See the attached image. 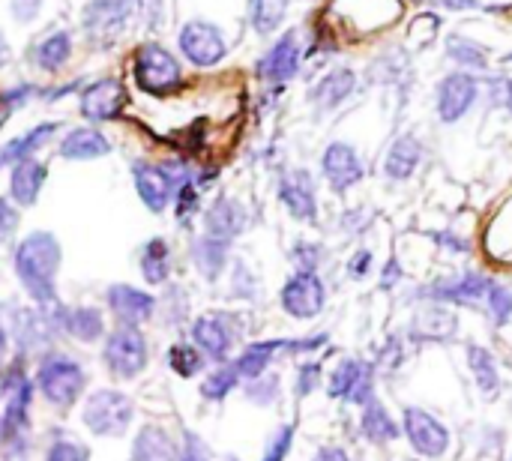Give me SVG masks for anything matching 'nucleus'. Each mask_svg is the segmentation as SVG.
Listing matches in <instances>:
<instances>
[{
  "label": "nucleus",
  "instance_id": "cd10ccee",
  "mask_svg": "<svg viewBox=\"0 0 512 461\" xmlns=\"http://www.w3.org/2000/svg\"><path fill=\"white\" fill-rule=\"evenodd\" d=\"M111 150L108 138L99 129L81 126L72 129L63 141H60V156L63 159H75V162H87V159H99Z\"/></svg>",
  "mask_w": 512,
  "mask_h": 461
},
{
  "label": "nucleus",
  "instance_id": "7ed1b4c3",
  "mask_svg": "<svg viewBox=\"0 0 512 461\" xmlns=\"http://www.w3.org/2000/svg\"><path fill=\"white\" fill-rule=\"evenodd\" d=\"M135 81L150 96H168L183 84V69L168 48L144 42L135 51Z\"/></svg>",
  "mask_w": 512,
  "mask_h": 461
},
{
  "label": "nucleus",
  "instance_id": "c756f323",
  "mask_svg": "<svg viewBox=\"0 0 512 461\" xmlns=\"http://www.w3.org/2000/svg\"><path fill=\"white\" fill-rule=\"evenodd\" d=\"M60 327L78 339V342H96L102 333H105V324H102V312L93 309V306H75V309H63L60 312Z\"/></svg>",
  "mask_w": 512,
  "mask_h": 461
},
{
  "label": "nucleus",
  "instance_id": "7c9ffc66",
  "mask_svg": "<svg viewBox=\"0 0 512 461\" xmlns=\"http://www.w3.org/2000/svg\"><path fill=\"white\" fill-rule=\"evenodd\" d=\"M129 461H177V447L165 429L144 426L132 444V459Z\"/></svg>",
  "mask_w": 512,
  "mask_h": 461
},
{
  "label": "nucleus",
  "instance_id": "f257e3e1",
  "mask_svg": "<svg viewBox=\"0 0 512 461\" xmlns=\"http://www.w3.org/2000/svg\"><path fill=\"white\" fill-rule=\"evenodd\" d=\"M57 267H60V246L54 234L33 231L15 249V273L24 291L39 306H57Z\"/></svg>",
  "mask_w": 512,
  "mask_h": 461
},
{
  "label": "nucleus",
  "instance_id": "5701e85b",
  "mask_svg": "<svg viewBox=\"0 0 512 461\" xmlns=\"http://www.w3.org/2000/svg\"><path fill=\"white\" fill-rule=\"evenodd\" d=\"M132 177H135V189L141 195V201L153 210V213H162L177 189V183L168 177L165 168L159 165H147V162H135L132 168Z\"/></svg>",
  "mask_w": 512,
  "mask_h": 461
},
{
  "label": "nucleus",
  "instance_id": "6e6d98bb",
  "mask_svg": "<svg viewBox=\"0 0 512 461\" xmlns=\"http://www.w3.org/2000/svg\"><path fill=\"white\" fill-rule=\"evenodd\" d=\"M312 461H351V456H348V450H345V447L330 444V447H321V450L312 456Z\"/></svg>",
  "mask_w": 512,
  "mask_h": 461
},
{
  "label": "nucleus",
  "instance_id": "8fccbe9b",
  "mask_svg": "<svg viewBox=\"0 0 512 461\" xmlns=\"http://www.w3.org/2000/svg\"><path fill=\"white\" fill-rule=\"evenodd\" d=\"M369 225H372V213L363 210V207H354V210L342 213V231L345 234H363Z\"/></svg>",
  "mask_w": 512,
  "mask_h": 461
},
{
  "label": "nucleus",
  "instance_id": "4d7b16f0",
  "mask_svg": "<svg viewBox=\"0 0 512 461\" xmlns=\"http://www.w3.org/2000/svg\"><path fill=\"white\" fill-rule=\"evenodd\" d=\"M432 3H438L444 9H453V12H465V9H477L480 6V0H432Z\"/></svg>",
  "mask_w": 512,
  "mask_h": 461
},
{
  "label": "nucleus",
  "instance_id": "de8ad7c7",
  "mask_svg": "<svg viewBox=\"0 0 512 461\" xmlns=\"http://www.w3.org/2000/svg\"><path fill=\"white\" fill-rule=\"evenodd\" d=\"M321 384V363H303L297 369V399H306Z\"/></svg>",
  "mask_w": 512,
  "mask_h": 461
},
{
  "label": "nucleus",
  "instance_id": "39448f33",
  "mask_svg": "<svg viewBox=\"0 0 512 461\" xmlns=\"http://www.w3.org/2000/svg\"><path fill=\"white\" fill-rule=\"evenodd\" d=\"M495 279H489L486 273L468 270L459 276H441L423 288L414 291L417 300L423 303H435V306H474L486 297V291L492 288Z\"/></svg>",
  "mask_w": 512,
  "mask_h": 461
},
{
  "label": "nucleus",
  "instance_id": "58836bf2",
  "mask_svg": "<svg viewBox=\"0 0 512 461\" xmlns=\"http://www.w3.org/2000/svg\"><path fill=\"white\" fill-rule=\"evenodd\" d=\"M486 312H489V321L501 330L512 321V291L501 282H492V288L486 291Z\"/></svg>",
  "mask_w": 512,
  "mask_h": 461
},
{
  "label": "nucleus",
  "instance_id": "bf43d9fd",
  "mask_svg": "<svg viewBox=\"0 0 512 461\" xmlns=\"http://www.w3.org/2000/svg\"><path fill=\"white\" fill-rule=\"evenodd\" d=\"M504 96H507V105H510V111H512V81L504 87Z\"/></svg>",
  "mask_w": 512,
  "mask_h": 461
},
{
  "label": "nucleus",
  "instance_id": "a19ab883",
  "mask_svg": "<svg viewBox=\"0 0 512 461\" xmlns=\"http://www.w3.org/2000/svg\"><path fill=\"white\" fill-rule=\"evenodd\" d=\"M237 384H240V378H237L234 366H225V369H216V372L201 384V393H204V399H210V402H222Z\"/></svg>",
  "mask_w": 512,
  "mask_h": 461
},
{
  "label": "nucleus",
  "instance_id": "c9c22d12",
  "mask_svg": "<svg viewBox=\"0 0 512 461\" xmlns=\"http://www.w3.org/2000/svg\"><path fill=\"white\" fill-rule=\"evenodd\" d=\"M291 0H249V21L255 27V33L270 36L282 27L285 15H288Z\"/></svg>",
  "mask_w": 512,
  "mask_h": 461
},
{
  "label": "nucleus",
  "instance_id": "c03bdc74",
  "mask_svg": "<svg viewBox=\"0 0 512 461\" xmlns=\"http://www.w3.org/2000/svg\"><path fill=\"white\" fill-rule=\"evenodd\" d=\"M429 240L444 252V255H468L471 252V240L462 237L459 231L453 228H444V231H429Z\"/></svg>",
  "mask_w": 512,
  "mask_h": 461
},
{
  "label": "nucleus",
  "instance_id": "e2e57ef3",
  "mask_svg": "<svg viewBox=\"0 0 512 461\" xmlns=\"http://www.w3.org/2000/svg\"><path fill=\"white\" fill-rule=\"evenodd\" d=\"M504 60H507V63H512V51H510V54H507V57H504Z\"/></svg>",
  "mask_w": 512,
  "mask_h": 461
},
{
  "label": "nucleus",
  "instance_id": "a878e982",
  "mask_svg": "<svg viewBox=\"0 0 512 461\" xmlns=\"http://www.w3.org/2000/svg\"><path fill=\"white\" fill-rule=\"evenodd\" d=\"M279 351H291V339L252 342V345H249L237 360H234V372H237V378H240V381H255V378H261V375L270 369V363H273V357H276Z\"/></svg>",
  "mask_w": 512,
  "mask_h": 461
},
{
  "label": "nucleus",
  "instance_id": "9d476101",
  "mask_svg": "<svg viewBox=\"0 0 512 461\" xmlns=\"http://www.w3.org/2000/svg\"><path fill=\"white\" fill-rule=\"evenodd\" d=\"M3 414H0V441H21L30 411V381L21 366H12L3 378Z\"/></svg>",
  "mask_w": 512,
  "mask_h": 461
},
{
  "label": "nucleus",
  "instance_id": "2eb2a0df",
  "mask_svg": "<svg viewBox=\"0 0 512 461\" xmlns=\"http://www.w3.org/2000/svg\"><path fill=\"white\" fill-rule=\"evenodd\" d=\"M279 201L297 222L318 219V189L306 168H291L279 180Z\"/></svg>",
  "mask_w": 512,
  "mask_h": 461
},
{
  "label": "nucleus",
  "instance_id": "aec40b11",
  "mask_svg": "<svg viewBox=\"0 0 512 461\" xmlns=\"http://www.w3.org/2000/svg\"><path fill=\"white\" fill-rule=\"evenodd\" d=\"M357 90V72L348 66L330 69L324 78H318V84L309 90V99L318 111H336L339 105H345Z\"/></svg>",
  "mask_w": 512,
  "mask_h": 461
},
{
  "label": "nucleus",
  "instance_id": "864d4df0",
  "mask_svg": "<svg viewBox=\"0 0 512 461\" xmlns=\"http://www.w3.org/2000/svg\"><path fill=\"white\" fill-rule=\"evenodd\" d=\"M177 461H207V447L198 435H186V444H183V453Z\"/></svg>",
  "mask_w": 512,
  "mask_h": 461
},
{
  "label": "nucleus",
  "instance_id": "473e14b6",
  "mask_svg": "<svg viewBox=\"0 0 512 461\" xmlns=\"http://www.w3.org/2000/svg\"><path fill=\"white\" fill-rule=\"evenodd\" d=\"M57 132V123H42V126H33L27 135H18L12 138L3 150H0V165H18L24 159H33V153L48 144V138Z\"/></svg>",
  "mask_w": 512,
  "mask_h": 461
},
{
  "label": "nucleus",
  "instance_id": "13d9d810",
  "mask_svg": "<svg viewBox=\"0 0 512 461\" xmlns=\"http://www.w3.org/2000/svg\"><path fill=\"white\" fill-rule=\"evenodd\" d=\"M9 60V48H6V42H3V36H0V66Z\"/></svg>",
  "mask_w": 512,
  "mask_h": 461
},
{
  "label": "nucleus",
  "instance_id": "f704fd0d",
  "mask_svg": "<svg viewBox=\"0 0 512 461\" xmlns=\"http://www.w3.org/2000/svg\"><path fill=\"white\" fill-rule=\"evenodd\" d=\"M192 261H195V267H198L207 279H216V276L222 273L225 261H228V243L201 234V237L192 243Z\"/></svg>",
  "mask_w": 512,
  "mask_h": 461
},
{
  "label": "nucleus",
  "instance_id": "79ce46f5",
  "mask_svg": "<svg viewBox=\"0 0 512 461\" xmlns=\"http://www.w3.org/2000/svg\"><path fill=\"white\" fill-rule=\"evenodd\" d=\"M279 390H282V381H279V375H273V372H264L261 378L249 381V387H246V396H249V402H255V405H276V402H279Z\"/></svg>",
  "mask_w": 512,
  "mask_h": 461
},
{
  "label": "nucleus",
  "instance_id": "1a4fd4ad",
  "mask_svg": "<svg viewBox=\"0 0 512 461\" xmlns=\"http://www.w3.org/2000/svg\"><path fill=\"white\" fill-rule=\"evenodd\" d=\"M282 309L297 321H312L327 306V285L318 273H294L279 294Z\"/></svg>",
  "mask_w": 512,
  "mask_h": 461
},
{
  "label": "nucleus",
  "instance_id": "4be33fe9",
  "mask_svg": "<svg viewBox=\"0 0 512 461\" xmlns=\"http://www.w3.org/2000/svg\"><path fill=\"white\" fill-rule=\"evenodd\" d=\"M246 222H249L246 207L237 198H219L204 216V234L231 246V240L243 234Z\"/></svg>",
  "mask_w": 512,
  "mask_h": 461
},
{
  "label": "nucleus",
  "instance_id": "5fc2aeb1",
  "mask_svg": "<svg viewBox=\"0 0 512 461\" xmlns=\"http://www.w3.org/2000/svg\"><path fill=\"white\" fill-rule=\"evenodd\" d=\"M42 9V0H12V15L18 21H30Z\"/></svg>",
  "mask_w": 512,
  "mask_h": 461
},
{
  "label": "nucleus",
  "instance_id": "2f4dec72",
  "mask_svg": "<svg viewBox=\"0 0 512 461\" xmlns=\"http://www.w3.org/2000/svg\"><path fill=\"white\" fill-rule=\"evenodd\" d=\"M447 57L462 72H483V69H489V51L477 39H471L465 33H450L447 36Z\"/></svg>",
  "mask_w": 512,
  "mask_h": 461
},
{
  "label": "nucleus",
  "instance_id": "a18cd8bd",
  "mask_svg": "<svg viewBox=\"0 0 512 461\" xmlns=\"http://www.w3.org/2000/svg\"><path fill=\"white\" fill-rule=\"evenodd\" d=\"M291 444H294V426H282L273 435V441H270V447H267V453H264L261 461H285L288 453H291Z\"/></svg>",
  "mask_w": 512,
  "mask_h": 461
},
{
  "label": "nucleus",
  "instance_id": "20e7f679",
  "mask_svg": "<svg viewBox=\"0 0 512 461\" xmlns=\"http://www.w3.org/2000/svg\"><path fill=\"white\" fill-rule=\"evenodd\" d=\"M402 435L408 438L411 450L420 459H444L453 447V435L447 429V423L441 417H435L426 408L408 405L402 411Z\"/></svg>",
  "mask_w": 512,
  "mask_h": 461
},
{
  "label": "nucleus",
  "instance_id": "f03ea898",
  "mask_svg": "<svg viewBox=\"0 0 512 461\" xmlns=\"http://www.w3.org/2000/svg\"><path fill=\"white\" fill-rule=\"evenodd\" d=\"M84 381L87 378H84L81 363L57 351H48V357H42L39 372H36V384L42 396L48 399V405L54 408H69L81 396Z\"/></svg>",
  "mask_w": 512,
  "mask_h": 461
},
{
  "label": "nucleus",
  "instance_id": "09e8293b",
  "mask_svg": "<svg viewBox=\"0 0 512 461\" xmlns=\"http://www.w3.org/2000/svg\"><path fill=\"white\" fill-rule=\"evenodd\" d=\"M372 264H375V252L372 249H357L351 258H348V276L354 279V282H363L369 273H372Z\"/></svg>",
  "mask_w": 512,
  "mask_h": 461
},
{
  "label": "nucleus",
  "instance_id": "3c124183",
  "mask_svg": "<svg viewBox=\"0 0 512 461\" xmlns=\"http://www.w3.org/2000/svg\"><path fill=\"white\" fill-rule=\"evenodd\" d=\"M402 279H405V267H402V261L393 255V258H387V264L381 267V282H378V288L381 291H393V288H399L402 285Z\"/></svg>",
  "mask_w": 512,
  "mask_h": 461
},
{
  "label": "nucleus",
  "instance_id": "412c9836",
  "mask_svg": "<svg viewBox=\"0 0 512 461\" xmlns=\"http://www.w3.org/2000/svg\"><path fill=\"white\" fill-rule=\"evenodd\" d=\"M423 162V141L411 132L399 135L390 147H387V156H384V177L390 183H405L417 174Z\"/></svg>",
  "mask_w": 512,
  "mask_h": 461
},
{
  "label": "nucleus",
  "instance_id": "b1692460",
  "mask_svg": "<svg viewBox=\"0 0 512 461\" xmlns=\"http://www.w3.org/2000/svg\"><path fill=\"white\" fill-rule=\"evenodd\" d=\"M108 309L126 324V327H138L144 321L153 318L156 312V300L132 285H111L108 288Z\"/></svg>",
  "mask_w": 512,
  "mask_h": 461
},
{
  "label": "nucleus",
  "instance_id": "bb28decb",
  "mask_svg": "<svg viewBox=\"0 0 512 461\" xmlns=\"http://www.w3.org/2000/svg\"><path fill=\"white\" fill-rule=\"evenodd\" d=\"M192 339L213 360H225L231 351V327L222 315H201L192 324Z\"/></svg>",
  "mask_w": 512,
  "mask_h": 461
},
{
  "label": "nucleus",
  "instance_id": "e433bc0d",
  "mask_svg": "<svg viewBox=\"0 0 512 461\" xmlns=\"http://www.w3.org/2000/svg\"><path fill=\"white\" fill-rule=\"evenodd\" d=\"M168 267H171V252L168 243L162 237L150 240L141 252V273L150 285H162L168 279Z\"/></svg>",
  "mask_w": 512,
  "mask_h": 461
},
{
  "label": "nucleus",
  "instance_id": "dca6fc26",
  "mask_svg": "<svg viewBox=\"0 0 512 461\" xmlns=\"http://www.w3.org/2000/svg\"><path fill=\"white\" fill-rule=\"evenodd\" d=\"M138 0H90L84 6V30L90 39H114L126 30Z\"/></svg>",
  "mask_w": 512,
  "mask_h": 461
},
{
  "label": "nucleus",
  "instance_id": "37998d69",
  "mask_svg": "<svg viewBox=\"0 0 512 461\" xmlns=\"http://www.w3.org/2000/svg\"><path fill=\"white\" fill-rule=\"evenodd\" d=\"M168 363H171V369H174L180 378H192V375H198V372H201V366H204L201 354H198L195 348H189V345H177V348H171Z\"/></svg>",
  "mask_w": 512,
  "mask_h": 461
},
{
  "label": "nucleus",
  "instance_id": "4468645a",
  "mask_svg": "<svg viewBox=\"0 0 512 461\" xmlns=\"http://www.w3.org/2000/svg\"><path fill=\"white\" fill-rule=\"evenodd\" d=\"M459 336V315L450 306H423L420 312H414L405 339L414 345H444L453 342Z\"/></svg>",
  "mask_w": 512,
  "mask_h": 461
},
{
  "label": "nucleus",
  "instance_id": "6ab92c4d",
  "mask_svg": "<svg viewBox=\"0 0 512 461\" xmlns=\"http://www.w3.org/2000/svg\"><path fill=\"white\" fill-rule=\"evenodd\" d=\"M465 360H468V372L480 390V396L486 402H495L504 390V375H501V366H498V357L480 345V342H471L468 351H465Z\"/></svg>",
  "mask_w": 512,
  "mask_h": 461
},
{
  "label": "nucleus",
  "instance_id": "6e6552de",
  "mask_svg": "<svg viewBox=\"0 0 512 461\" xmlns=\"http://www.w3.org/2000/svg\"><path fill=\"white\" fill-rule=\"evenodd\" d=\"M480 99V78L474 72H450L435 87V111L438 120L453 126L459 123Z\"/></svg>",
  "mask_w": 512,
  "mask_h": 461
},
{
  "label": "nucleus",
  "instance_id": "ea45409f",
  "mask_svg": "<svg viewBox=\"0 0 512 461\" xmlns=\"http://www.w3.org/2000/svg\"><path fill=\"white\" fill-rule=\"evenodd\" d=\"M324 246L312 243V240H297L291 249V261L297 267V273H318V267L324 264Z\"/></svg>",
  "mask_w": 512,
  "mask_h": 461
},
{
  "label": "nucleus",
  "instance_id": "680f3d73",
  "mask_svg": "<svg viewBox=\"0 0 512 461\" xmlns=\"http://www.w3.org/2000/svg\"><path fill=\"white\" fill-rule=\"evenodd\" d=\"M411 3H420L423 6V3H432V0H411Z\"/></svg>",
  "mask_w": 512,
  "mask_h": 461
},
{
  "label": "nucleus",
  "instance_id": "603ef678",
  "mask_svg": "<svg viewBox=\"0 0 512 461\" xmlns=\"http://www.w3.org/2000/svg\"><path fill=\"white\" fill-rule=\"evenodd\" d=\"M15 228H18V210L6 198H0V240H9Z\"/></svg>",
  "mask_w": 512,
  "mask_h": 461
},
{
  "label": "nucleus",
  "instance_id": "4c0bfd02",
  "mask_svg": "<svg viewBox=\"0 0 512 461\" xmlns=\"http://www.w3.org/2000/svg\"><path fill=\"white\" fill-rule=\"evenodd\" d=\"M405 360H408V339H405V333H390L384 339V345L378 348L372 366H375V372L396 375L405 366Z\"/></svg>",
  "mask_w": 512,
  "mask_h": 461
},
{
  "label": "nucleus",
  "instance_id": "f3484780",
  "mask_svg": "<svg viewBox=\"0 0 512 461\" xmlns=\"http://www.w3.org/2000/svg\"><path fill=\"white\" fill-rule=\"evenodd\" d=\"M300 57H303V51H300V36H297V30H288V33H282V36L267 48V54L258 60V75H261L264 81H270V84H285V81H291V78L297 75Z\"/></svg>",
  "mask_w": 512,
  "mask_h": 461
},
{
  "label": "nucleus",
  "instance_id": "c85d7f7f",
  "mask_svg": "<svg viewBox=\"0 0 512 461\" xmlns=\"http://www.w3.org/2000/svg\"><path fill=\"white\" fill-rule=\"evenodd\" d=\"M45 177H48V171H45V165L36 162V159H24V162L12 165V180H9L12 198H15L21 207H30V204L39 198Z\"/></svg>",
  "mask_w": 512,
  "mask_h": 461
},
{
  "label": "nucleus",
  "instance_id": "393cba45",
  "mask_svg": "<svg viewBox=\"0 0 512 461\" xmlns=\"http://www.w3.org/2000/svg\"><path fill=\"white\" fill-rule=\"evenodd\" d=\"M360 435L375 444V447H387V444H396L402 438V423L387 411V405L375 396L363 414H360Z\"/></svg>",
  "mask_w": 512,
  "mask_h": 461
},
{
  "label": "nucleus",
  "instance_id": "0eeeda50",
  "mask_svg": "<svg viewBox=\"0 0 512 461\" xmlns=\"http://www.w3.org/2000/svg\"><path fill=\"white\" fill-rule=\"evenodd\" d=\"M84 423L99 438H120L132 423V402L117 390H96L84 405Z\"/></svg>",
  "mask_w": 512,
  "mask_h": 461
},
{
  "label": "nucleus",
  "instance_id": "ddd939ff",
  "mask_svg": "<svg viewBox=\"0 0 512 461\" xmlns=\"http://www.w3.org/2000/svg\"><path fill=\"white\" fill-rule=\"evenodd\" d=\"M180 51L195 66H216V63L225 60L228 42H225V36H222V30L216 24H210V21H189L180 30Z\"/></svg>",
  "mask_w": 512,
  "mask_h": 461
},
{
  "label": "nucleus",
  "instance_id": "72a5a7b5",
  "mask_svg": "<svg viewBox=\"0 0 512 461\" xmlns=\"http://www.w3.org/2000/svg\"><path fill=\"white\" fill-rule=\"evenodd\" d=\"M69 54H72V36H69L66 30H54V33H48V36L36 45L33 60H36L39 69L57 72V69L69 60Z\"/></svg>",
  "mask_w": 512,
  "mask_h": 461
},
{
  "label": "nucleus",
  "instance_id": "9b49d317",
  "mask_svg": "<svg viewBox=\"0 0 512 461\" xmlns=\"http://www.w3.org/2000/svg\"><path fill=\"white\" fill-rule=\"evenodd\" d=\"M105 366L117 378H138L147 366V342L135 327H117L105 342Z\"/></svg>",
  "mask_w": 512,
  "mask_h": 461
},
{
  "label": "nucleus",
  "instance_id": "423d86ee",
  "mask_svg": "<svg viewBox=\"0 0 512 461\" xmlns=\"http://www.w3.org/2000/svg\"><path fill=\"white\" fill-rule=\"evenodd\" d=\"M375 378H378V372H375L372 363L357 360V357H345L330 372L327 393H330V399H339V402L366 408L375 399Z\"/></svg>",
  "mask_w": 512,
  "mask_h": 461
},
{
  "label": "nucleus",
  "instance_id": "f8f14e48",
  "mask_svg": "<svg viewBox=\"0 0 512 461\" xmlns=\"http://www.w3.org/2000/svg\"><path fill=\"white\" fill-rule=\"evenodd\" d=\"M321 174L336 195H345L348 189H354L366 177V165H363L354 144L333 141V144H327V150L321 156Z\"/></svg>",
  "mask_w": 512,
  "mask_h": 461
},
{
  "label": "nucleus",
  "instance_id": "052dcab7",
  "mask_svg": "<svg viewBox=\"0 0 512 461\" xmlns=\"http://www.w3.org/2000/svg\"><path fill=\"white\" fill-rule=\"evenodd\" d=\"M3 120H6V108H3V102H0V126H3Z\"/></svg>",
  "mask_w": 512,
  "mask_h": 461
},
{
  "label": "nucleus",
  "instance_id": "a211bd4d",
  "mask_svg": "<svg viewBox=\"0 0 512 461\" xmlns=\"http://www.w3.org/2000/svg\"><path fill=\"white\" fill-rule=\"evenodd\" d=\"M126 105V87L120 78H99L81 93V114L93 123L114 120Z\"/></svg>",
  "mask_w": 512,
  "mask_h": 461
},
{
  "label": "nucleus",
  "instance_id": "49530a36",
  "mask_svg": "<svg viewBox=\"0 0 512 461\" xmlns=\"http://www.w3.org/2000/svg\"><path fill=\"white\" fill-rule=\"evenodd\" d=\"M45 461H87V447L78 441H54Z\"/></svg>",
  "mask_w": 512,
  "mask_h": 461
}]
</instances>
